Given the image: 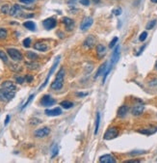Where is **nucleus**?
Returning a JSON list of instances; mask_svg holds the SVG:
<instances>
[{
  "label": "nucleus",
  "mask_w": 157,
  "mask_h": 163,
  "mask_svg": "<svg viewBox=\"0 0 157 163\" xmlns=\"http://www.w3.org/2000/svg\"><path fill=\"white\" fill-rule=\"evenodd\" d=\"M64 77H65V69L62 68V69H60V70L57 72L56 78L54 79V81L51 83V89L55 90V91L62 89L64 86Z\"/></svg>",
  "instance_id": "obj_1"
},
{
  "label": "nucleus",
  "mask_w": 157,
  "mask_h": 163,
  "mask_svg": "<svg viewBox=\"0 0 157 163\" xmlns=\"http://www.w3.org/2000/svg\"><path fill=\"white\" fill-rule=\"evenodd\" d=\"M14 92L9 91L4 88L0 89V101L2 103H9L12 99H14Z\"/></svg>",
  "instance_id": "obj_2"
},
{
  "label": "nucleus",
  "mask_w": 157,
  "mask_h": 163,
  "mask_svg": "<svg viewBox=\"0 0 157 163\" xmlns=\"http://www.w3.org/2000/svg\"><path fill=\"white\" fill-rule=\"evenodd\" d=\"M7 53H8V55L12 58V60L16 61V62L21 61L23 58L22 54H21L18 49H16V48H9V49H7Z\"/></svg>",
  "instance_id": "obj_3"
},
{
  "label": "nucleus",
  "mask_w": 157,
  "mask_h": 163,
  "mask_svg": "<svg viewBox=\"0 0 157 163\" xmlns=\"http://www.w3.org/2000/svg\"><path fill=\"white\" fill-rule=\"evenodd\" d=\"M119 135V129L115 126L113 128H109L107 129V131L104 134V139L105 140H112L114 138H116L117 136Z\"/></svg>",
  "instance_id": "obj_4"
},
{
  "label": "nucleus",
  "mask_w": 157,
  "mask_h": 163,
  "mask_svg": "<svg viewBox=\"0 0 157 163\" xmlns=\"http://www.w3.org/2000/svg\"><path fill=\"white\" fill-rule=\"evenodd\" d=\"M41 105L43 106H52L53 104L56 103V101L49 95H45L40 101Z\"/></svg>",
  "instance_id": "obj_5"
},
{
  "label": "nucleus",
  "mask_w": 157,
  "mask_h": 163,
  "mask_svg": "<svg viewBox=\"0 0 157 163\" xmlns=\"http://www.w3.org/2000/svg\"><path fill=\"white\" fill-rule=\"evenodd\" d=\"M59 61H60V56H58V57L56 58V60L54 61V64L52 65V68H51V69H50L49 72H48V74H47V76H46V79H45V83H43V84L40 87V90H41V89L43 88V87H45V86H46V84H47V82H48V80H49L50 76H51V75H52V74L54 72V70H55L56 68H57V65L59 64Z\"/></svg>",
  "instance_id": "obj_6"
},
{
  "label": "nucleus",
  "mask_w": 157,
  "mask_h": 163,
  "mask_svg": "<svg viewBox=\"0 0 157 163\" xmlns=\"http://www.w3.org/2000/svg\"><path fill=\"white\" fill-rule=\"evenodd\" d=\"M49 133H50V128L45 126V128H41L37 129L35 132H34V135H35L37 138H43L49 135Z\"/></svg>",
  "instance_id": "obj_7"
},
{
  "label": "nucleus",
  "mask_w": 157,
  "mask_h": 163,
  "mask_svg": "<svg viewBox=\"0 0 157 163\" xmlns=\"http://www.w3.org/2000/svg\"><path fill=\"white\" fill-rule=\"evenodd\" d=\"M22 14V8L18 4H14L10 8L9 14L12 16H20Z\"/></svg>",
  "instance_id": "obj_8"
},
{
  "label": "nucleus",
  "mask_w": 157,
  "mask_h": 163,
  "mask_svg": "<svg viewBox=\"0 0 157 163\" xmlns=\"http://www.w3.org/2000/svg\"><path fill=\"white\" fill-rule=\"evenodd\" d=\"M57 24V21L54 18H46L43 21V25L46 30H51L56 26Z\"/></svg>",
  "instance_id": "obj_9"
},
{
  "label": "nucleus",
  "mask_w": 157,
  "mask_h": 163,
  "mask_svg": "<svg viewBox=\"0 0 157 163\" xmlns=\"http://www.w3.org/2000/svg\"><path fill=\"white\" fill-rule=\"evenodd\" d=\"M93 22H94V19H93L92 18H85L84 19H83L82 23H81V25H80V29L82 31L88 30V29L92 26Z\"/></svg>",
  "instance_id": "obj_10"
},
{
  "label": "nucleus",
  "mask_w": 157,
  "mask_h": 163,
  "mask_svg": "<svg viewBox=\"0 0 157 163\" xmlns=\"http://www.w3.org/2000/svg\"><path fill=\"white\" fill-rule=\"evenodd\" d=\"M63 23L65 24V27H66V30L67 31H72L73 28H74V21L72 20V18H64L62 19Z\"/></svg>",
  "instance_id": "obj_11"
},
{
  "label": "nucleus",
  "mask_w": 157,
  "mask_h": 163,
  "mask_svg": "<svg viewBox=\"0 0 157 163\" xmlns=\"http://www.w3.org/2000/svg\"><path fill=\"white\" fill-rule=\"evenodd\" d=\"M144 110H145V105L142 103H140V104H136V105H134L133 107H132L131 113L133 114L134 116H139L143 113Z\"/></svg>",
  "instance_id": "obj_12"
},
{
  "label": "nucleus",
  "mask_w": 157,
  "mask_h": 163,
  "mask_svg": "<svg viewBox=\"0 0 157 163\" xmlns=\"http://www.w3.org/2000/svg\"><path fill=\"white\" fill-rule=\"evenodd\" d=\"M45 115L53 117V116L61 115V114L63 113V111H62V109H61L60 107H55V108H53V109H46V110L45 111Z\"/></svg>",
  "instance_id": "obj_13"
},
{
  "label": "nucleus",
  "mask_w": 157,
  "mask_h": 163,
  "mask_svg": "<svg viewBox=\"0 0 157 163\" xmlns=\"http://www.w3.org/2000/svg\"><path fill=\"white\" fill-rule=\"evenodd\" d=\"M120 45H117L116 48L114 49V51H113V55H112V59H111V66H114L116 63L118 62V60H119L120 58Z\"/></svg>",
  "instance_id": "obj_14"
},
{
  "label": "nucleus",
  "mask_w": 157,
  "mask_h": 163,
  "mask_svg": "<svg viewBox=\"0 0 157 163\" xmlns=\"http://www.w3.org/2000/svg\"><path fill=\"white\" fill-rule=\"evenodd\" d=\"M1 88H4L6 90H9V91H13V92H16V86L14 85L12 81H4L3 83L1 85Z\"/></svg>",
  "instance_id": "obj_15"
},
{
  "label": "nucleus",
  "mask_w": 157,
  "mask_h": 163,
  "mask_svg": "<svg viewBox=\"0 0 157 163\" xmlns=\"http://www.w3.org/2000/svg\"><path fill=\"white\" fill-rule=\"evenodd\" d=\"M34 48H35L36 50H39V51L45 52V51H47L48 47L46 43H43V42H37L35 45H34Z\"/></svg>",
  "instance_id": "obj_16"
},
{
  "label": "nucleus",
  "mask_w": 157,
  "mask_h": 163,
  "mask_svg": "<svg viewBox=\"0 0 157 163\" xmlns=\"http://www.w3.org/2000/svg\"><path fill=\"white\" fill-rule=\"evenodd\" d=\"M99 162L101 163H115L116 159L111 154H104L99 157Z\"/></svg>",
  "instance_id": "obj_17"
},
{
  "label": "nucleus",
  "mask_w": 157,
  "mask_h": 163,
  "mask_svg": "<svg viewBox=\"0 0 157 163\" xmlns=\"http://www.w3.org/2000/svg\"><path fill=\"white\" fill-rule=\"evenodd\" d=\"M95 38L94 37V36H92V35H90L89 37H87V39L84 41V47H87V48H91L93 47V45H95Z\"/></svg>",
  "instance_id": "obj_18"
},
{
  "label": "nucleus",
  "mask_w": 157,
  "mask_h": 163,
  "mask_svg": "<svg viewBox=\"0 0 157 163\" xmlns=\"http://www.w3.org/2000/svg\"><path fill=\"white\" fill-rule=\"evenodd\" d=\"M97 56H99V58L103 57V56L105 55V53H106V48H105L104 45H97Z\"/></svg>",
  "instance_id": "obj_19"
},
{
  "label": "nucleus",
  "mask_w": 157,
  "mask_h": 163,
  "mask_svg": "<svg viewBox=\"0 0 157 163\" xmlns=\"http://www.w3.org/2000/svg\"><path fill=\"white\" fill-rule=\"evenodd\" d=\"M129 108L127 107L126 105H122L121 107L119 108V110H118V116L121 117V118H123L124 116L127 114V112H128Z\"/></svg>",
  "instance_id": "obj_20"
},
{
  "label": "nucleus",
  "mask_w": 157,
  "mask_h": 163,
  "mask_svg": "<svg viewBox=\"0 0 157 163\" xmlns=\"http://www.w3.org/2000/svg\"><path fill=\"white\" fill-rule=\"evenodd\" d=\"M106 68H107V63H103V64L100 66V67L99 68V70H97V74H95V79H97L99 76H100L101 74H103L104 72H105V70H106Z\"/></svg>",
  "instance_id": "obj_21"
},
{
  "label": "nucleus",
  "mask_w": 157,
  "mask_h": 163,
  "mask_svg": "<svg viewBox=\"0 0 157 163\" xmlns=\"http://www.w3.org/2000/svg\"><path fill=\"white\" fill-rule=\"evenodd\" d=\"M140 133L142 134H146V135H151L154 132L157 131V128H146V129H140L138 130Z\"/></svg>",
  "instance_id": "obj_22"
},
{
  "label": "nucleus",
  "mask_w": 157,
  "mask_h": 163,
  "mask_svg": "<svg viewBox=\"0 0 157 163\" xmlns=\"http://www.w3.org/2000/svg\"><path fill=\"white\" fill-rule=\"evenodd\" d=\"M23 26L25 28L28 29V30H30V31H35L36 30V24L34 23L33 21H31V20L25 21V22L23 23Z\"/></svg>",
  "instance_id": "obj_23"
},
{
  "label": "nucleus",
  "mask_w": 157,
  "mask_h": 163,
  "mask_svg": "<svg viewBox=\"0 0 157 163\" xmlns=\"http://www.w3.org/2000/svg\"><path fill=\"white\" fill-rule=\"evenodd\" d=\"M26 67L28 68L29 70H38L39 68H40V65L39 64H37V63H35L34 61H31V62H27L26 63Z\"/></svg>",
  "instance_id": "obj_24"
},
{
  "label": "nucleus",
  "mask_w": 157,
  "mask_h": 163,
  "mask_svg": "<svg viewBox=\"0 0 157 163\" xmlns=\"http://www.w3.org/2000/svg\"><path fill=\"white\" fill-rule=\"evenodd\" d=\"M60 105L62 106L63 108H65V109H70V108H72L74 104H73V103H72V101H62V103H60Z\"/></svg>",
  "instance_id": "obj_25"
},
{
  "label": "nucleus",
  "mask_w": 157,
  "mask_h": 163,
  "mask_svg": "<svg viewBox=\"0 0 157 163\" xmlns=\"http://www.w3.org/2000/svg\"><path fill=\"white\" fill-rule=\"evenodd\" d=\"M26 56H27V58H28L29 60H31V61H36L39 58V56L37 55L36 53H34L32 51H27Z\"/></svg>",
  "instance_id": "obj_26"
},
{
  "label": "nucleus",
  "mask_w": 157,
  "mask_h": 163,
  "mask_svg": "<svg viewBox=\"0 0 157 163\" xmlns=\"http://www.w3.org/2000/svg\"><path fill=\"white\" fill-rule=\"evenodd\" d=\"M99 123H100V114L99 112H97V121H95V134H97V131H99Z\"/></svg>",
  "instance_id": "obj_27"
},
{
  "label": "nucleus",
  "mask_w": 157,
  "mask_h": 163,
  "mask_svg": "<svg viewBox=\"0 0 157 163\" xmlns=\"http://www.w3.org/2000/svg\"><path fill=\"white\" fill-rule=\"evenodd\" d=\"M10 69L13 70V72H21V70H22V68H21V66H19L18 64L10 65Z\"/></svg>",
  "instance_id": "obj_28"
},
{
  "label": "nucleus",
  "mask_w": 157,
  "mask_h": 163,
  "mask_svg": "<svg viewBox=\"0 0 157 163\" xmlns=\"http://www.w3.org/2000/svg\"><path fill=\"white\" fill-rule=\"evenodd\" d=\"M58 151H59V149H58L57 144L53 145V147L51 148V158H54V157L58 154Z\"/></svg>",
  "instance_id": "obj_29"
},
{
  "label": "nucleus",
  "mask_w": 157,
  "mask_h": 163,
  "mask_svg": "<svg viewBox=\"0 0 157 163\" xmlns=\"http://www.w3.org/2000/svg\"><path fill=\"white\" fill-rule=\"evenodd\" d=\"M7 30L4 28H0V40H3V39H6L7 38Z\"/></svg>",
  "instance_id": "obj_30"
},
{
  "label": "nucleus",
  "mask_w": 157,
  "mask_h": 163,
  "mask_svg": "<svg viewBox=\"0 0 157 163\" xmlns=\"http://www.w3.org/2000/svg\"><path fill=\"white\" fill-rule=\"evenodd\" d=\"M22 45H23V47H26V48L30 47V45H31V39H30V38L24 39L23 42H22Z\"/></svg>",
  "instance_id": "obj_31"
},
{
  "label": "nucleus",
  "mask_w": 157,
  "mask_h": 163,
  "mask_svg": "<svg viewBox=\"0 0 157 163\" xmlns=\"http://www.w3.org/2000/svg\"><path fill=\"white\" fill-rule=\"evenodd\" d=\"M1 12L3 14H9V12H10V7H9V5L8 4H5L2 6V8H1Z\"/></svg>",
  "instance_id": "obj_32"
},
{
  "label": "nucleus",
  "mask_w": 157,
  "mask_h": 163,
  "mask_svg": "<svg viewBox=\"0 0 157 163\" xmlns=\"http://www.w3.org/2000/svg\"><path fill=\"white\" fill-rule=\"evenodd\" d=\"M155 24H156V20H155V19L149 21V22L146 24V29H148V30H150V29H152L154 27V25H155Z\"/></svg>",
  "instance_id": "obj_33"
},
{
  "label": "nucleus",
  "mask_w": 157,
  "mask_h": 163,
  "mask_svg": "<svg viewBox=\"0 0 157 163\" xmlns=\"http://www.w3.org/2000/svg\"><path fill=\"white\" fill-rule=\"evenodd\" d=\"M0 59L3 60L4 62L8 61V56H7V54L4 51H2V50H0Z\"/></svg>",
  "instance_id": "obj_34"
},
{
  "label": "nucleus",
  "mask_w": 157,
  "mask_h": 163,
  "mask_svg": "<svg viewBox=\"0 0 157 163\" xmlns=\"http://www.w3.org/2000/svg\"><path fill=\"white\" fill-rule=\"evenodd\" d=\"M14 79H16V83H18V84H22L23 82L25 81V77H22V76H18V75H16V76L14 77Z\"/></svg>",
  "instance_id": "obj_35"
},
{
  "label": "nucleus",
  "mask_w": 157,
  "mask_h": 163,
  "mask_svg": "<svg viewBox=\"0 0 157 163\" xmlns=\"http://www.w3.org/2000/svg\"><path fill=\"white\" fill-rule=\"evenodd\" d=\"M146 37H148V33L145 31V32H143L140 35V37H139V40H140V42H144V41H146Z\"/></svg>",
  "instance_id": "obj_36"
},
{
  "label": "nucleus",
  "mask_w": 157,
  "mask_h": 163,
  "mask_svg": "<svg viewBox=\"0 0 157 163\" xmlns=\"http://www.w3.org/2000/svg\"><path fill=\"white\" fill-rule=\"evenodd\" d=\"M34 97H35V95H31V96H30V97H29V98H28V99H27V101H26V103L23 104V106H22V107H21V109H24V108H25L26 106H27V105H28V104H29V103H30V101H32V99H33V98H34Z\"/></svg>",
  "instance_id": "obj_37"
},
{
  "label": "nucleus",
  "mask_w": 157,
  "mask_h": 163,
  "mask_svg": "<svg viewBox=\"0 0 157 163\" xmlns=\"http://www.w3.org/2000/svg\"><path fill=\"white\" fill-rule=\"evenodd\" d=\"M118 40H119V39H118V37H115L114 39H113L112 42L110 43V45H109V47H110V48H113V47H114L115 45H116V43H117V42H118Z\"/></svg>",
  "instance_id": "obj_38"
},
{
  "label": "nucleus",
  "mask_w": 157,
  "mask_h": 163,
  "mask_svg": "<svg viewBox=\"0 0 157 163\" xmlns=\"http://www.w3.org/2000/svg\"><path fill=\"white\" fill-rule=\"evenodd\" d=\"M88 92H78V93H76V96L78 97V98H84V97L88 96Z\"/></svg>",
  "instance_id": "obj_39"
},
{
  "label": "nucleus",
  "mask_w": 157,
  "mask_h": 163,
  "mask_svg": "<svg viewBox=\"0 0 157 163\" xmlns=\"http://www.w3.org/2000/svg\"><path fill=\"white\" fill-rule=\"evenodd\" d=\"M113 14H114L115 16H120V14H122V9L121 8L115 9L114 11H113Z\"/></svg>",
  "instance_id": "obj_40"
},
{
  "label": "nucleus",
  "mask_w": 157,
  "mask_h": 163,
  "mask_svg": "<svg viewBox=\"0 0 157 163\" xmlns=\"http://www.w3.org/2000/svg\"><path fill=\"white\" fill-rule=\"evenodd\" d=\"M36 0H19V2H21V3H23V4H32Z\"/></svg>",
  "instance_id": "obj_41"
},
{
  "label": "nucleus",
  "mask_w": 157,
  "mask_h": 163,
  "mask_svg": "<svg viewBox=\"0 0 157 163\" xmlns=\"http://www.w3.org/2000/svg\"><path fill=\"white\" fill-rule=\"evenodd\" d=\"M145 151H140V152H129V154L130 155H136V154H145Z\"/></svg>",
  "instance_id": "obj_42"
},
{
  "label": "nucleus",
  "mask_w": 157,
  "mask_h": 163,
  "mask_svg": "<svg viewBox=\"0 0 157 163\" xmlns=\"http://www.w3.org/2000/svg\"><path fill=\"white\" fill-rule=\"evenodd\" d=\"M80 3L84 6H89L90 5V0H80Z\"/></svg>",
  "instance_id": "obj_43"
},
{
  "label": "nucleus",
  "mask_w": 157,
  "mask_h": 163,
  "mask_svg": "<svg viewBox=\"0 0 157 163\" xmlns=\"http://www.w3.org/2000/svg\"><path fill=\"white\" fill-rule=\"evenodd\" d=\"M33 79H34V77L32 76V75H26L25 76V81H27V82H32Z\"/></svg>",
  "instance_id": "obj_44"
},
{
  "label": "nucleus",
  "mask_w": 157,
  "mask_h": 163,
  "mask_svg": "<svg viewBox=\"0 0 157 163\" xmlns=\"http://www.w3.org/2000/svg\"><path fill=\"white\" fill-rule=\"evenodd\" d=\"M140 160H126L124 163H139Z\"/></svg>",
  "instance_id": "obj_45"
},
{
  "label": "nucleus",
  "mask_w": 157,
  "mask_h": 163,
  "mask_svg": "<svg viewBox=\"0 0 157 163\" xmlns=\"http://www.w3.org/2000/svg\"><path fill=\"white\" fill-rule=\"evenodd\" d=\"M9 121H10V115H7V117H6V120H5V123H4V125H5V126H7V125H8Z\"/></svg>",
  "instance_id": "obj_46"
},
{
  "label": "nucleus",
  "mask_w": 157,
  "mask_h": 163,
  "mask_svg": "<svg viewBox=\"0 0 157 163\" xmlns=\"http://www.w3.org/2000/svg\"><path fill=\"white\" fill-rule=\"evenodd\" d=\"M76 1H77V0H68V4H70V5L75 4V3H76Z\"/></svg>",
  "instance_id": "obj_47"
},
{
  "label": "nucleus",
  "mask_w": 157,
  "mask_h": 163,
  "mask_svg": "<svg viewBox=\"0 0 157 163\" xmlns=\"http://www.w3.org/2000/svg\"><path fill=\"white\" fill-rule=\"evenodd\" d=\"M145 47H146V45H144V47H141V49H140V51H139L138 53H137V55H140V54H141V52L143 51Z\"/></svg>",
  "instance_id": "obj_48"
},
{
  "label": "nucleus",
  "mask_w": 157,
  "mask_h": 163,
  "mask_svg": "<svg viewBox=\"0 0 157 163\" xmlns=\"http://www.w3.org/2000/svg\"><path fill=\"white\" fill-rule=\"evenodd\" d=\"M93 1H94L95 3H99V2L100 1V0H93Z\"/></svg>",
  "instance_id": "obj_49"
},
{
  "label": "nucleus",
  "mask_w": 157,
  "mask_h": 163,
  "mask_svg": "<svg viewBox=\"0 0 157 163\" xmlns=\"http://www.w3.org/2000/svg\"><path fill=\"white\" fill-rule=\"evenodd\" d=\"M151 2L152 3H157V0H151Z\"/></svg>",
  "instance_id": "obj_50"
},
{
  "label": "nucleus",
  "mask_w": 157,
  "mask_h": 163,
  "mask_svg": "<svg viewBox=\"0 0 157 163\" xmlns=\"http://www.w3.org/2000/svg\"><path fill=\"white\" fill-rule=\"evenodd\" d=\"M155 68L157 69V61H156V63H155Z\"/></svg>",
  "instance_id": "obj_51"
}]
</instances>
